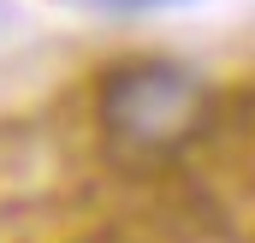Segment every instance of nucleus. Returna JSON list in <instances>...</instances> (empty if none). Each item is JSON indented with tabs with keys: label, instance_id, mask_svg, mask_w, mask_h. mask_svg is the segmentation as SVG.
I'll list each match as a JSON object with an SVG mask.
<instances>
[{
	"label": "nucleus",
	"instance_id": "nucleus-2",
	"mask_svg": "<svg viewBox=\"0 0 255 243\" xmlns=\"http://www.w3.org/2000/svg\"><path fill=\"white\" fill-rule=\"evenodd\" d=\"M101 12H154V6H178V0H89Z\"/></svg>",
	"mask_w": 255,
	"mask_h": 243
},
{
	"label": "nucleus",
	"instance_id": "nucleus-1",
	"mask_svg": "<svg viewBox=\"0 0 255 243\" xmlns=\"http://www.w3.org/2000/svg\"><path fill=\"white\" fill-rule=\"evenodd\" d=\"M214 113V95L208 83L196 77L190 65L178 60H119L101 71V89H95V124H101V142L136 160V166H154V160H172L184 154L196 136L208 130Z\"/></svg>",
	"mask_w": 255,
	"mask_h": 243
}]
</instances>
